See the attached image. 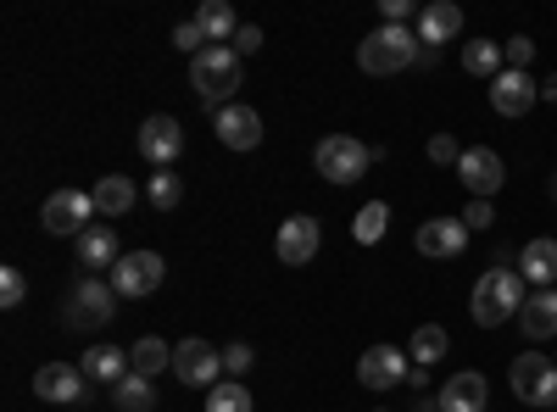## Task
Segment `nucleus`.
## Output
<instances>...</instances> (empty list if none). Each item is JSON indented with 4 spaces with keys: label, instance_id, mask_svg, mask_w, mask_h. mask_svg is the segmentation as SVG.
Masks as SVG:
<instances>
[{
    "label": "nucleus",
    "instance_id": "1",
    "mask_svg": "<svg viewBox=\"0 0 557 412\" xmlns=\"http://www.w3.org/2000/svg\"><path fill=\"white\" fill-rule=\"evenodd\" d=\"M524 301H530V296H524V273H513V267L480 273V285H474V296H469L480 329H496V324H507V317H519Z\"/></svg>",
    "mask_w": 557,
    "mask_h": 412
},
{
    "label": "nucleus",
    "instance_id": "2",
    "mask_svg": "<svg viewBox=\"0 0 557 412\" xmlns=\"http://www.w3.org/2000/svg\"><path fill=\"white\" fill-rule=\"evenodd\" d=\"M418 51H424V45H418L412 28H401V23H380L374 34L357 45V67H362V73H374V78H391V73L412 67Z\"/></svg>",
    "mask_w": 557,
    "mask_h": 412
},
{
    "label": "nucleus",
    "instance_id": "3",
    "mask_svg": "<svg viewBox=\"0 0 557 412\" xmlns=\"http://www.w3.org/2000/svg\"><path fill=\"white\" fill-rule=\"evenodd\" d=\"M190 84H196V96L207 101V112L218 107H235L228 96L240 89V57H235V45H207L201 57H190Z\"/></svg>",
    "mask_w": 557,
    "mask_h": 412
},
{
    "label": "nucleus",
    "instance_id": "4",
    "mask_svg": "<svg viewBox=\"0 0 557 412\" xmlns=\"http://www.w3.org/2000/svg\"><path fill=\"white\" fill-rule=\"evenodd\" d=\"M368 162H374V151H368L357 134H323L318 151H312L318 178H330V185H357V178L368 173Z\"/></svg>",
    "mask_w": 557,
    "mask_h": 412
},
{
    "label": "nucleus",
    "instance_id": "5",
    "mask_svg": "<svg viewBox=\"0 0 557 412\" xmlns=\"http://www.w3.org/2000/svg\"><path fill=\"white\" fill-rule=\"evenodd\" d=\"M507 385H513V396L530 401V407H552L557 401V362L541 357V351H519L507 362Z\"/></svg>",
    "mask_w": 557,
    "mask_h": 412
},
{
    "label": "nucleus",
    "instance_id": "6",
    "mask_svg": "<svg viewBox=\"0 0 557 412\" xmlns=\"http://www.w3.org/2000/svg\"><path fill=\"white\" fill-rule=\"evenodd\" d=\"M162 279H168V262L157 257V251H128L117 267H112V290L123 296V301H139V296H151V290H162Z\"/></svg>",
    "mask_w": 557,
    "mask_h": 412
},
{
    "label": "nucleus",
    "instance_id": "7",
    "mask_svg": "<svg viewBox=\"0 0 557 412\" xmlns=\"http://www.w3.org/2000/svg\"><path fill=\"white\" fill-rule=\"evenodd\" d=\"M89 217H96V196L89 190H57V196H45V207H39V223L51 228V235H84L89 228Z\"/></svg>",
    "mask_w": 557,
    "mask_h": 412
},
{
    "label": "nucleus",
    "instance_id": "8",
    "mask_svg": "<svg viewBox=\"0 0 557 412\" xmlns=\"http://www.w3.org/2000/svg\"><path fill=\"white\" fill-rule=\"evenodd\" d=\"M318 246H323V228H318V217L296 212V217L278 223V240H273V251H278V262H285V267H307V262L318 257Z\"/></svg>",
    "mask_w": 557,
    "mask_h": 412
},
{
    "label": "nucleus",
    "instance_id": "9",
    "mask_svg": "<svg viewBox=\"0 0 557 412\" xmlns=\"http://www.w3.org/2000/svg\"><path fill=\"white\" fill-rule=\"evenodd\" d=\"M112 307H117V290L101 285V279H78L73 301H67V324L73 329H101L112 324Z\"/></svg>",
    "mask_w": 557,
    "mask_h": 412
},
{
    "label": "nucleus",
    "instance_id": "10",
    "mask_svg": "<svg viewBox=\"0 0 557 412\" xmlns=\"http://www.w3.org/2000/svg\"><path fill=\"white\" fill-rule=\"evenodd\" d=\"M407 351H396V346H368L362 357H357V379L368 385V390H396V385H407Z\"/></svg>",
    "mask_w": 557,
    "mask_h": 412
},
{
    "label": "nucleus",
    "instance_id": "11",
    "mask_svg": "<svg viewBox=\"0 0 557 412\" xmlns=\"http://www.w3.org/2000/svg\"><path fill=\"white\" fill-rule=\"evenodd\" d=\"M139 157H146L151 167H173V157L184 151V128H178V117H168V112H157V117H146L139 123Z\"/></svg>",
    "mask_w": 557,
    "mask_h": 412
},
{
    "label": "nucleus",
    "instance_id": "12",
    "mask_svg": "<svg viewBox=\"0 0 557 412\" xmlns=\"http://www.w3.org/2000/svg\"><path fill=\"white\" fill-rule=\"evenodd\" d=\"M457 178L469 185L474 201H491V196L502 190L507 167H502V157H496L491 146H469V151H462V162H457Z\"/></svg>",
    "mask_w": 557,
    "mask_h": 412
},
{
    "label": "nucleus",
    "instance_id": "13",
    "mask_svg": "<svg viewBox=\"0 0 557 412\" xmlns=\"http://www.w3.org/2000/svg\"><path fill=\"white\" fill-rule=\"evenodd\" d=\"M173 374L184 379V385H223L218 374H223V351H212L207 340H178L173 346Z\"/></svg>",
    "mask_w": 557,
    "mask_h": 412
},
{
    "label": "nucleus",
    "instance_id": "14",
    "mask_svg": "<svg viewBox=\"0 0 557 412\" xmlns=\"http://www.w3.org/2000/svg\"><path fill=\"white\" fill-rule=\"evenodd\" d=\"M89 390L84 369H73V362H45V369L34 374V396L39 401H51V407H78Z\"/></svg>",
    "mask_w": 557,
    "mask_h": 412
},
{
    "label": "nucleus",
    "instance_id": "15",
    "mask_svg": "<svg viewBox=\"0 0 557 412\" xmlns=\"http://www.w3.org/2000/svg\"><path fill=\"white\" fill-rule=\"evenodd\" d=\"M535 101H541V84H535L530 73H519V67H502V73L491 78V107H496L502 117H524Z\"/></svg>",
    "mask_w": 557,
    "mask_h": 412
},
{
    "label": "nucleus",
    "instance_id": "16",
    "mask_svg": "<svg viewBox=\"0 0 557 412\" xmlns=\"http://www.w3.org/2000/svg\"><path fill=\"white\" fill-rule=\"evenodd\" d=\"M212 134L228 146V151H257L262 146V117H257V107H223L218 117H212Z\"/></svg>",
    "mask_w": 557,
    "mask_h": 412
},
{
    "label": "nucleus",
    "instance_id": "17",
    "mask_svg": "<svg viewBox=\"0 0 557 412\" xmlns=\"http://www.w3.org/2000/svg\"><path fill=\"white\" fill-rule=\"evenodd\" d=\"M462 246H469V223L462 217H430L418 223V251L446 262V257H462Z\"/></svg>",
    "mask_w": 557,
    "mask_h": 412
},
{
    "label": "nucleus",
    "instance_id": "18",
    "mask_svg": "<svg viewBox=\"0 0 557 412\" xmlns=\"http://www.w3.org/2000/svg\"><path fill=\"white\" fill-rule=\"evenodd\" d=\"M462 34V7H451V0H430V7H418V45L424 51H441L446 39Z\"/></svg>",
    "mask_w": 557,
    "mask_h": 412
},
{
    "label": "nucleus",
    "instance_id": "19",
    "mask_svg": "<svg viewBox=\"0 0 557 412\" xmlns=\"http://www.w3.org/2000/svg\"><path fill=\"white\" fill-rule=\"evenodd\" d=\"M485 401H491L485 374H451L435 396V412H485Z\"/></svg>",
    "mask_w": 557,
    "mask_h": 412
},
{
    "label": "nucleus",
    "instance_id": "20",
    "mask_svg": "<svg viewBox=\"0 0 557 412\" xmlns=\"http://www.w3.org/2000/svg\"><path fill=\"white\" fill-rule=\"evenodd\" d=\"M123 251H117V235L107 223H89L84 235H78V267H117Z\"/></svg>",
    "mask_w": 557,
    "mask_h": 412
},
{
    "label": "nucleus",
    "instance_id": "21",
    "mask_svg": "<svg viewBox=\"0 0 557 412\" xmlns=\"http://www.w3.org/2000/svg\"><path fill=\"white\" fill-rule=\"evenodd\" d=\"M78 369H84V379H101V385H117V379L134 374L128 369V351H117V346H89L78 357Z\"/></svg>",
    "mask_w": 557,
    "mask_h": 412
},
{
    "label": "nucleus",
    "instance_id": "22",
    "mask_svg": "<svg viewBox=\"0 0 557 412\" xmlns=\"http://www.w3.org/2000/svg\"><path fill=\"white\" fill-rule=\"evenodd\" d=\"M519 324H524V340H552L557 335V290H535L519 312Z\"/></svg>",
    "mask_w": 557,
    "mask_h": 412
},
{
    "label": "nucleus",
    "instance_id": "23",
    "mask_svg": "<svg viewBox=\"0 0 557 412\" xmlns=\"http://www.w3.org/2000/svg\"><path fill=\"white\" fill-rule=\"evenodd\" d=\"M519 267H524V285L552 290L557 285V240H530L524 257H519Z\"/></svg>",
    "mask_w": 557,
    "mask_h": 412
},
{
    "label": "nucleus",
    "instance_id": "24",
    "mask_svg": "<svg viewBox=\"0 0 557 412\" xmlns=\"http://www.w3.org/2000/svg\"><path fill=\"white\" fill-rule=\"evenodd\" d=\"M196 28L207 34V45H228V39L240 34V23H235V7H228V0H201Z\"/></svg>",
    "mask_w": 557,
    "mask_h": 412
},
{
    "label": "nucleus",
    "instance_id": "25",
    "mask_svg": "<svg viewBox=\"0 0 557 412\" xmlns=\"http://www.w3.org/2000/svg\"><path fill=\"white\" fill-rule=\"evenodd\" d=\"M446 346H451V340H446V329H441V324H418V329H412V340H407V357L418 362V369H435V362L446 357Z\"/></svg>",
    "mask_w": 557,
    "mask_h": 412
},
{
    "label": "nucleus",
    "instance_id": "26",
    "mask_svg": "<svg viewBox=\"0 0 557 412\" xmlns=\"http://www.w3.org/2000/svg\"><path fill=\"white\" fill-rule=\"evenodd\" d=\"M89 196H96V212H101V217H128V207H134V185H128L123 173L101 178V185L89 190Z\"/></svg>",
    "mask_w": 557,
    "mask_h": 412
},
{
    "label": "nucleus",
    "instance_id": "27",
    "mask_svg": "<svg viewBox=\"0 0 557 412\" xmlns=\"http://www.w3.org/2000/svg\"><path fill=\"white\" fill-rule=\"evenodd\" d=\"M462 67H469L474 78H496L507 62H502V45L496 39H469L462 45Z\"/></svg>",
    "mask_w": 557,
    "mask_h": 412
},
{
    "label": "nucleus",
    "instance_id": "28",
    "mask_svg": "<svg viewBox=\"0 0 557 412\" xmlns=\"http://www.w3.org/2000/svg\"><path fill=\"white\" fill-rule=\"evenodd\" d=\"M168 362H173V351L157 340V335H146V340H134V351H128V369L134 374H146V379H157L162 369H168Z\"/></svg>",
    "mask_w": 557,
    "mask_h": 412
},
{
    "label": "nucleus",
    "instance_id": "29",
    "mask_svg": "<svg viewBox=\"0 0 557 412\" xmlns=\"http://www.w3.org/2000/svg\"><path fill=\"white\" fill-rule=\"evenodd\" d=\"M112 401H117V412H151V407H157V396H151V379H146V374L117 379V385H112Z\"/></svg>",
    "mask_w": 557,
    "mask_h": 412
},
{
    "label": "nucleus",
    "instance_id": "30",
    "mask_svg": "<svg viewBox=\"0 0 557 412\" xmlns=\"http://www.w3.org/2000/svg\"><path fill=\"white\" fill-rule=\"evenodd\" d=\"M385 228H391V207H385V201H368V207L357 212V223H351V235H357V246H380Z\"/></svg>",
    "mask_w": 557,
    "mask_h": 412
},
{
    "label": "nucleus",
    "instance_id": "31",
    "mask_svg": "<svg viewBox=\"0 0 557 412\" xmlns=\"http://www.w3.org/2000/svg\"><path fill=\"white\" fill-rule=\"evenodd\" d=\"M207 412H251V390L240 379H223V385H212Z\"/></svg>",
    "mask_w": 557,
    "mask_h": 412
},
{
    "label": "nucleus",
    "instance_id": "32",
    "mask_svg": "<svg viewBox=\"0 0 557 412\" xmlns=\"http://www.w3.org/2000/svg\"><path fill=\"white\" fill-rule=\"evenodd\" d=\"M146 196H151V207H157V212H173V207H178V196H184L178 173H173V167H157V173H151V185H146Z\"/></svg>",
    "mask_w": 557,
    "mask_h": 412
},
{
    "label": "nucleus",
    "instance_id": "33",
    "mask_svg": "<svg viewBox=\"0 0 557 412\" xmlns=\"http://www.w3.org/2000/svg\"><path fill=\"white\" fill-rule=\"evenodd\" d=\"M251 369H257V351H251L246 340H235V346H223V374H228V379H246Z\"/></svg>",
    "mask_w": 557,
    "mask_h": 412
},
{
    "label": "nucleus",
    "instance_id": "34",
    "mask_svg": "<svg viewBox=\"0 0 557 412\" xmlns=\"http://www.w3.org/2000/svg\"><path fill=\"white\" fill-rule=\"evenodd\" d=\"M530 57H535V39H524V34H513V39L502 45V62H507V67H519V73L530 67Z\"/></svg>",
    "mask_w": 557,
    "mask_h": 412
},
{
    "label": "nucleus",
    "instance_id": "35",
    "mask_svg": "<svg viewBox=\"0 0 557 412\" xmlns=\"http://www.w3.org/2000/svg\"><path fill=\"white\" fill-rule=\"evenodd\" d=\"M28 285H23V273L17 267H0V307H23Z\"/></svg>",
    "mask_w": 557,
    "mask_h": 412
},
{
    "label": "nucleus",
    "instance_id": "36",
    "mask_svg": "<svg viewBox=\"0 0 557 412\" xmlns=\"http://www.w3.org/2000/svg\"><path fill=\"white\" fill-rule=\"evenodd\" d=\"M430 162H435V167H441V162L457 167V162H462V146L451 140V134H430Z\"/></svg>",
    "mask_w": 557,
    "mask_h": 412
},
{
    "label": "nucleus",
    "instance_id": "37",
    "mask_svg": "<svg viewBox=\"0 0 557 412\" xmlns=\"http://www.w3.org/2000/svg\"><path fill=\"white\" fill-rule=\"evenodd\" d=\"M173 45H178V51H190V57H201V51H207V34H201L196 23H178V28H173Z\"/></svg>",
    "mask_w": 557,
    "mask_h": 412
},
{
    "label": "nucleus",
    "instance_id": "38",
    "mask_svg": "<svg viewBox=\"0 0 557 412\" xmlns=\"http://www.w3.org/2000/svg\"><path fill=\"white\" fill-rule=\"evenodd\" d=\"M228 45H235V57H257L262 51V28L257 23H240V34L228 39Z\"/></svg>",
    "mask_w": 557,
    "mask_h": 412
},
{
    "label": "nucleus",
    "instance_id": "39",
    "mask_svg": "<svg viewBox=\"0 0 557 412\" xmlns=\"http://www.w3.org/2000/svg\"><path fill=\"white\" fill-rule=\"evenodd\" d=\"M462 223H469V228H491V223H496L491 201H469V207H462Z\"/></svg>",
    "mask_w": 557,
    "mask_h": 412
},
{
    "label": "nucleus",
    "instance_id": "40",
    "mask_svg": "<svg viewBox=\"0 0 557 412\" xmlns=\"http://www.w3.org/2000/svg\"><path fill=\"white\" fill-rule=\"evenodd\" d=\"M380 12H385V23H401V17H418V7H412V0H380Z\"/></svg>",
    "mask_w": 557,
    "mask_h": 412
},
{
    "label": "nucleus",
    "instance_id": "41",
    "mask_svg": "<svg viewBox=\"0 0 557 412\" xmlns=\"http://www.w3.org/2000/svg\"><path fill=\"white\" fill-rule=\"evenodd\" d=\"M541 96H546V101H552V107H557V73H552V78H546V84H541Z\"/></svg>",
    "mask_w": 557,
    "mask_h": 412
},
{
    "label": "nucleus",
    "instance_id": "42",
    "mask_svg": "<svg viewBox=\"0 0 557 412\" xmlns=\"http://www.w3.org/2000/svg\"><path fill=\"white\" fill-rule=\"evenodd\" d=\"M552 201H557V173H552Z\"/></svg>",
    "mask_w": 557,
    "mask_h": 412
}]
</instances>
